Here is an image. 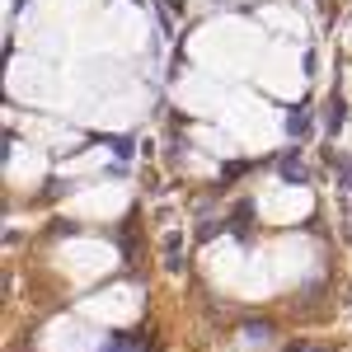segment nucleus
I'll return each instance as SVG.
<instances>
[{"label":"nucleus","mask_w":352,"mask_h":352,"mask_svg":"<svg viewBox=\"0 0 352 352\" xmlns=\"http://www.w3.org/2000/svg\"><path fill=\"white\" fill-rule=\"evenodd\" d=\"M287 132H292V141H300V136L310 132V113H305V109H292V113H287Z\"/></svg>","instance_id":"2"},{"label":"nucleus","mask_w":352,"mask_h":352,"mask_svg":"<svg viewBox=\"0 0 352 352\" xmlns=\"http://www.w3.org/2000/svg\"><path fill=\"white\" fill-rule=\"evenodd\" d=\"M310 352H320V348H310Z\"/></svg>","instance_id":"4"},{"label":"nucleus","mask_w":352,"mask_h":352,"mask_svg":"<svg viewBox=\"0 0 352 352\" xmlns=\"http://www.w3.org/2000/svg\"><path fill=\"white\" fill-rule=\"evenodd\" d=\"M324 127H329V136H333L338 127H343V104H338V99H333V104L324 109Z\"/></svg>","instance_id":"3"},{"label":"nucleus","mask_w":352,"mask_h":352,"mask_svg":"<svg viewBox=\"0 0 352 352\" xmlns=\"http://www.w3.org/2000/svg\"><path fill=\"white\" fill-rule=\"evenodd\" d=\"M282 179H296V184L310 179V174H305V164H300V151H287V155H282Z\"/></svg>","instance_id":"1"}]
</instances>
